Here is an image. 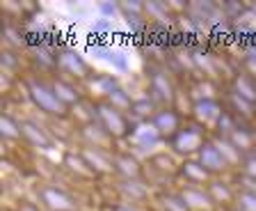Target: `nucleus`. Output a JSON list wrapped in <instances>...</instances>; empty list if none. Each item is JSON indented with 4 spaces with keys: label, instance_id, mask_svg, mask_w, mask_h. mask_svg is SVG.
<instances>
[{
    "label": "nucleus",
    "instance_id": "obj_1",
    "mask_svg": "<svg viewBox=\"0 0 256 211\" xmlns=\"http://www.w3.org/2000/svg\"><path fill=\"white\" fill-rule=\"evenodd\" d=\"M18 85H21L23 94H26V101L37 110L39 117L53 119V122L71 119V110L58 99L53 85H50V78L39 76L34 71H28V74H23L18 78Z\"/></svg>",
    "mask_w": 256,
    "mask_h": 211
},
{
    "label": "nucleus",
    "instance_id": "obj_2",
    "mask_svg": "<svg viewBox=\"0 0 256 211\" xmlns=\"http://www.w3.org/2000/svg\"><path fill=\"white\" fill-rule=\"evenodd\" d=\"M30 195L46 211H87V206L80 200V195H76L74 190H69L66 186L58 184L53 179L34 181L30 188Z\"/></svg>",
    "mask_w": 256,
    "mask_h": 211
},
{
    "label": "nucleus",
    "instance_id": "obj_3",
    "mask_svg": "<svg viewBox=\"0 0 256 211\" xmlns=\"http://www.w3.org/2000/svg\"><path fill=\"white\" fill-rule=\"evenodd\" d=\"M178 92H181V87L176 83L174 74L167 69V65L151 62L146 67V90H144V94H149L158 108L178 106Z\"/></svg>",
    "mask_w": 256,
    "mask_h": 211
},
{
    "label": "nucleus",
    "instance_id": "obj_4",
    "mask_svg": "<svg viewBox=\"0 0 256 211\" xmlns=\"http://www.w3.org/2000/svg\"><path fill=\"white\" fill-rule=\"evenodd\" d=\"M144 165H146V177H144V181L149 184L151 190L176 186L181 158L174 156L167 147L165 149H158L156 154H151V156L144 158Z\"/></svg>",
    "mask_w": 256,
    "mask_h": 211
},
{
    "label": "nucleus",
    "instance_id": "obj_5",
    "mask_svg": "<svg viewBox=\"0 0 256 211\" xmlns=\"http://www.w3.org/2000/svg\"><path fill=\"white\" fill-rule=\"evenodd\" d=\"M96 122L110 133V138L119 145H126L128 138L135 131L133 117L124 110H119L117 106H112L110 101H96Z\"/></svg>",
    "mask_w": 256,
    "mask_h": 211
},
{
    "label": "nucleus",
    "instance_id": "obj_6",
    "mask_svg": "<svg viewBox=\"0 0 256 211\" xmlns=\"http://www.w3.org/2000/svg\"><path fill=\"white\" fill-rule=\"evenodd\" d=\"M208 138H210V131H208L206 126H202L199 122H194L192 117H188L183 129L178 131L165 147L174 154V156H178L183 161V158L197 156L199 149L204 147V142H206Z\"/></svg>",
    "mask_w": 256,
    "mask_h": 211
},
{
    "label": "nucleus",
    "instance_id": "obj_7",
    "mask_svg": "<svg viewBox=\"0 0 256 211\" xmlns=\"http://www.w3.org/2000/svg\"><path fill=\"white\" fill-rule=\"evenodd\" d=\"M58 76L69 78V81L85 87L96 76V69L78 49L66 44V46H62L58 51Z\"/></svg>",
    "mask_w": 256,
    "mask_h": 211
},
{
    "label": "nucleus",
    "instance_id": "obj_8",
    "mask_svg": "<svg viewBox=\"0 0 256 211\" xmlns=\"http://www.w3.org/2000/svg\"><path fill=\"white\" fill-rule=\"evenodd\" d=\"M21 131H23V147L32 152H55L60 142L50 133L46 119L37 115H23L21 117Z\"/></svg>",
    "mask_w": 256,
    "mask_h": 211
},
{
    "label": "nucleus",
    "instance_id": "obj_9",
    "mask_svg": "<svg viewBox=\"0 0 256 211\" xmlns=\"http://www.w3.org/2000/svg\"><path fill=\"white\" fill-rule=\"evenodd\" d=\"M60 165L71 179L76 181H82V184H101L98 177L94 174V170L90 168V163L85 161L82 152H80L76 145L71 147H62V152H60Z\"/></svg>",
    "mask_w": 256,
    "mask_h": 211
},
{
    "label": "nucleus",
    "instance_id": "obj_10",
    "mask_svg": "<svg viewBox=\"0 0 256 211\" xmlns=\"http://www.w3.org/2000/svg\"><path fill=\"white\" fill-rule=\"evenodd\" d=\"M146 177V165L140 154H135L128 147L114 149V179H126V181H144Z\"/></svg>",
    "mask_w": 256,
    "mask_h": 211
},
{
    "label": "nucleus",
    "instance_id": "obj_11",
    "mask_svg": "<svg viewBox=\"0 0 256 211\" xmlns=\"http://www.w3.org/2000/svg\"><path fill=\"white\" fill-rule=\"evenodd\" d=\"M124 147H128L142 158H146L158 152L160 147H165V140L160 138V133L156 131V126L151 122H142V124H135L133 135L128 138V142Z\"/></svg>",
    "mask_w": 256,
    "mask_h": 211
},
{
    "label": "nucleus",
    "instance_id": "obj_12",
    "mask_svg": "<svg viewBox=\"0 0 256 211\" xmlns=\"http://www.w3.org/2000/svg\"><path fill=\"white\" fill-rule=\"evenodd\" d=\"M76 145L92 147V149H103V152H114L117 147H122L119 142L112 140L110 133L98 122L76 126Z\"/></svg>",
    "mask_w": 256,
    "mask_h": 211
},
{
    "label": "nucleus",
    "instance_id": "obj_13",
    "mask_svg": "<svg viewBox=\"0 0 256 211\" xmlns=\"http://www.w3.org/2000/svg\"><path fill=\"white\" fill-rule=\"evenodd\" d=\"M226 106L224 99H202V101H192L188 108V117H192L194 122H199L202 126H206L210 133L215 131L220 117L224 115Z\"/></svg>",
    "mask_w": 256,
    "mask_h": 211
},
{
    "label": "nucleus",
    "instance_id": "obj_14",
    "mask_svg": "<svg viewBox=\"0 0 256 211\" xmlns=\"http://www.w3.org/2000/svg\"><path fill=\"white\" fill-rule=\"evenodd\" d=\"M186 119H188L186 110H181L178 106H170V108H158V113H156L154 119H151V124L156 126V131H158L160 138H162L167 145V142L183 129Z\"/></svg>",
    "mask_w": 256,
    "mask_h": 211
},
{
    "label": "nucleus",
    "instance_id": "obj_15",
    "mask_svg": "<svg viewBox=\"0 0 256 211\" xmlns=\"http://www.w3.org/2000/svg\"><path fill=\"white\" fill-rule=\"evenodd\" d=\"M213 179L215 177L199 163V158L192 156V158H183L181 165H178L176 186H197V188H206Z\"/></svg>",
    "mask_w": 256,
    "mask_h": 211
},
{
    "label": "nucleus",
    "instance_id": "obj_16",
    "mask_svg": "<svg viewBox=\"0 0 256 211\" xmlns=\"http://www.w3.org/2000/svg\"><path fill=\"white\" fill-rule=\"evenodd\" d=\"M197 158H199V163H202L204 168L213 174V177H231V174H234L231 165L226 163V158L222 156V152L218 149V145L213 142V138H208V140L204 142V147L199 149Z\"/></svg>",
    "mask_w": 256,
    "mask_h": 211
},
{
    "label": "nucleus",
    "instance_id": "obj_17",
    "mask_svg": "<svg viewBox=\"0 0 256 211\" xmlns=\"http://www.w3.org/2000/svg\"><path fill=\"white\" fill-rule=\"evenodd\" d=\"M210 200H213L218 211H229L236 206V197H238V188L234 186L229 177H215L210 184L206 186Z\"/></svg>",
    "mask_w": 256,
    "mask_h": 211
},
{
    "label": "nucleus",
    "instance_id": "obj_18",
    "mask_svg": "<svg viewBox=\"0 0 256 211\" xmlns=\"http://www.w3.org/2000/svg\"><path fill=\"white\" fill-rule=\"evenodd\" d=\"M50 85H53L55 94H58V99L66 106L69 110H74L76 106H80V103L87 99V92L85 87L78 85V83L69 81V78H62V76H50Z\"/></svg>",
    "mask_w": 256,
    "mask_h": 211
},
{
    "label": "nucleus",
    "instance_id": "obj_19",
    "mask_svg": "<svg viewBox=\"0 0 256 211\" xmlns=\"http://www.w3.org/2000/svg\"><path fill=\"white\" fill-rule=\"evenodd\" d=\"M151 209L154 211H190L183 200L178 186H170V188H158L154 190L151 197Z\"/></svg>",
    "mask_w": 256,
    "mask_h": 211
},
{
    "label": "nucleus",
    "instance_id": "obj_20",
    "mask_svg": "<svg viewBox=\"0 0 256 211\" xmlns=\"http://www.w3.org/2000/svg\"><path fill=\"white\" fill-rule=\"evenodd\" d=\"M224 138H229L231 145L238 149L242 156H250L254 152L256 147V129L254 124H245V122H240L229 135H224Z\"/></svg>",
    "mask_w": 256,
    "mask_h": 211
},
{
    "label": "nucleus",
    "instance_id": "obj_21",
    "mask_svg": "<svg viewBox=\"0 0 256 211\" xmlns=\"http://www.w3.org/2000/svg\"><path fill=\"white\" fill-rule=\"evenodd\" d=\"M0 135H2V142L7 147H23V131H21V117L10 110L0 115Z\"/></svg>",
    "mask_w": 256,
    "mask_h": 211
},
{
    "label": "nucleus",
    "instance_id": "obj_22",
    "mask_svg": "<svg viewBox=\"0 0 256 211\" xmlns=\"http://www.w3.org/2000/svg\"><path fill=\"white\" fill-rule=\"evenodd\" d=\"M183 200H186L188 209L190 211H218L210 200L206 188H197V186H178Z\"/></svg>",
    "mask_w": 256,
    "mask_h": 211
},
{
    "label": "nucleus",
    "instance_id": "obj_23",
    "mask_svg": "<svg viewBox=\"0 0 256 211\" xmlns=\"http://www.w3.org/2000/svg\"><path fill=\"white\" fill-rule=\"evenodd\" d=\"M156 113H158V106H156V101L149 97V94H140V97H135L133 106H130V110H128V115L133 117L135 124L151 122Z\"/></svg>",
    "mask_w": 256,
    "mask_h": 211
},
{
    "label": "nucleus",
    "instance_id": "obj_24",
    "mask_svg": "<svg viewBox=\"0 0 256 211\" xmlns=\"http://www.w3.org/2000/svg\"><path fill=\"white\" fill-rule=\"evenodd\" d=\"M226 87H229L231 92L240 94L242 99H247V101L256 103V78L250 76V74H245L242 69L236 71V76L231 78V83Z\"/></svg>",
    "mask_w": 256,
    "mask_h": 211
},
{
    "label": "nucleus",
    "instance_id": "obj_25",
    "mask_svg": "<svg viewBox=\"0 0 256 211\" xmlns=\"http://www.w3.org/2000/svg\"><path fill=\"white\" fill-rule=\"evenodd\" d=\"M106 101H110L112 106H117L119 110L128 113V110H130V106H133V101H135V97H133V92H130L126 85H122V83H119V85L114 87L110 94H108Z\"/></svg>",
    "mask_w": 256,
    "mask_h": 211
},
{
    "label": "nucleus",
    "instance_id": "obj_26",
    "mask_svg": "<svg viewBox=\"0 0 256 211\" xmlns=\"http://www.w3.org/2000/svg\"><path fill=\"white\" fill-rule=\"evenodd\" d=\"M231 181H234V186L240 190V193H252L256 195V179L252 177V174L242 172V170H236L234 174H231Z\"/></svg>",
    "mask_w": 256,
    "mask_h": 211
},
{
    "label": "nucleus",
    "instance_id": "obj_27",
    "mask_svg": "<svg viewBox=\"0 0 256 211\" xmlns=\"http://www.w3.org/2000/svg\"><path fill=\"white\" fill-rule=\"evenodd\" d=\"M240 69L256 78V44H250V46L245 49L242 60H240Z\"/></svg>",
    "mask_w": 256,
    "mask_h": 211
},
{
    "label": "nucleus",
    "instance_id": "obj_28",
    "mask_svg": "<svg viewBox=\"0 0 256 211\" xmlns=\"http://www.w3.org/2000/svg\"><path fill=\"white\" fill-rule=\"evenodd\" d=\"M12 206H14V211H46L32 195H21V197H16V200L12 202Z\"/></svg>",
    "mask_w": 256,
    "mask_h": 211
},
{
    "label": "nucleus",
    "instance_id": "obj_29",
    "mask_svg": "<svg viewBox=\"0 0 256 211\" xmlns=\"http://www.w3.org/2000/svg\"><path fill=\"white\" fill-rule=\"evenodd\" d=\"M98 211H154V209L126 204V202H98Z\"/></svg>",
    "mask_w": 256,
    "mask_h": 211
},
{
    "label": "nucleus",
    "instance_id": "obj_30",
    "mask_svg": "<svg viewBox=\"0 0 256 211\" xmlns=\"http://www.w3.org/2000/svg\"><path fill=\"white\" fill-rule=\"evenodd\" d=\"M236 206L242 211H256V195L252 193H240L238 190V197H236Z\"/></svg>",
    "mask_w": 256,
    "mask_h": 211
},
{
    "label": "nucleus",
    "instance_id": "obj_31",
    "mask_svg": "<svg viewBox=\"0 0 256 211\" xmlns=\"http://www.w3.org/2000/svg\"><path fill=\"white\" fill-rule=\"evenodd\" d=\"M242 172H247V174H252V177L256 179V156L252 154V156H245V161H242Z\"/></svg>",
    "mask_w": 256,
    "mask_h": 211
},
{
    "label": "nucleus",
    "instance_id": "obj_32",
    "mask_svg": "<svg viewBox=\"0 0 256 211\" xmlns=\"http://www.w3.org/2000/svg\"><path fill=\"white\" fill-rule=\"evenodd\" d=\"M229 211H242V209H238V206H234V209H229Z\"/></svg>",
    "mask_w": 256,
    "mask_h": 211
},
{
    "label": "nucleus",
    "instance_id": "obj_33",
    "mask_svg": "<svg viewBox=\"0 0 256 211\" xmlns=\"http://www.w3.org/2000/svg\"><path fill=\"white\" fill-rule=\"evenodd\" d=\"M254 124H256V106H254Z\"/></svg>",
    "mask_w": 256,
    "mask_h": 211
},
{
    "label": "nucleus",
    "instance_id": "obj_34",
    "mask_svg": "<svg viewBox=\"0 0 256 211\" xmlns=\"http://www.w3.org/2000/svg\"><path fill=\"white\" fill-rule=\"evenodd\" d=\"M252 154H254V156H256V147H254V152H252ZM252 154H250V156H252Z\"/></svg>",
    "mask_w": 256,
    "mask_h": 211
}]
</instances>
